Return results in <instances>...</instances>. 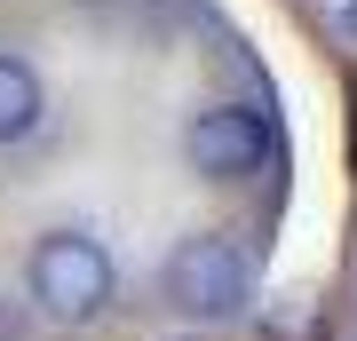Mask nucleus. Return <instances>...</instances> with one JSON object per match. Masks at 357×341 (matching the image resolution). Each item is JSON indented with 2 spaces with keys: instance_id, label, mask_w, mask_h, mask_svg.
Instances as JSON below:
<instances>
[{
  "instance_id": "1",
  "label": "nucleus",
  "mask_w": 357,
  "mask_h": 341,
  "mask_svg": "<svg viewBox=\"0 0 357 341\" xmlns=\"http://www.w3.org/2000/svg\"><path fill=\"white\" fill-rule=\"evenodd\" d=\"M32 302L64 326H88V317L112 302V254H103L88 230H56V238L32 246Z\"/></svg>"
},
{
  "instance_id": "2",
  "label": "nucleus",
  "mask_w": 357,
  "mask_h": 341,
  "mask_svg": "<svg viewBox=\"0 0 357 341\" xmlns=\"http://www.w3.org/2000/svg\"><path fill=\"white\" fill-rule=\"evenodd\" d=\"M167 302L183 317H206V326H222V317L246 310V254L215 238V230H199V238H183L167 254Z\"/></svg>"
},
{
  "instance_id": "3",
  "label": "nucleus",
  "mask_w": 357,
  "mask_h": 341,
  "mask_svg": "<svg viewBox=\"0 0 357 341\" xmlns=\"http://www.w3.org/2000/svg\"><path fill=\"white\" fill-rule=\"evenodd\" d=\"M262 151H270V127L246 112V103H215V112H199L191 135H183V159H191L206 183H238V175H255Z\"/></svg>"
},
{
  "instance_id": "4",
  "label": "nucleus",
  "mask_w": 357,
  "mask_h": 341,
  "mask_svg": "<svg viewBox=\"0 0 357 341\" xmlns=\"http://www.w3.org/2000/svg\"><path fill=\"white\" fill-rule=\"evenodd\" d=\"M40 127V72L24 56H0V143H24Z\"/></svg>"
},
{
  "instance_id": "5",
  "label": "nucleus",
  "mask_w": 357,
  "mask_h": 341,
  "mask_svg": "<svg viewBox=\"0 0 357 341\" xmlns=\"http://www.w3.org/2000/svg\"><path fill=\"white\" fill-rule=\"evenodd\" d=\"M349 32H357V0H349Z\"/></svg>"
}]
</instances>
